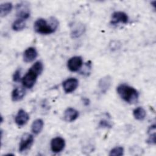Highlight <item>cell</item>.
Masks as SVG:
<instances>
[{
    "label": "cell",
    "instance_id": "cell-5",
    "mask_svg": "<svg viewBox=\"0 0 156 156\" xmlns=\"http://www.w3.org/2000/svg\"><path fill=\"white\" fill-rule=\"evenodd\" d=\"M34 141V139L32 135L29 133H24L21 138L19 146L20 152H24L30 149L33 144Z\"/></svg>",
    "mask_w": 156,
    "mask_h": 156
},
{
    "label": "cell",
    "instance_id": "cell-8",
    "mask_svg": "<svg viewBox=\"0 0 156 156\" xmlns=\"http://www.w3.org/2000/svg\"><path fill=\"white\" fill-rule=\"evenodd\" d=\"M129 21V17L127 15L121 11L118 12H115L112 16V20H111V24H116L119 23H122L124 24L127 23Z\"/></svg>",
    "mask_w": 156,
    "mask_h": 156
},
{
    "label": "cell",
    "instance_id": "cell-13",
    "mask_svg": "<svg viewBox=\"0 0 156 156\" xmlns=\"http://www.w3.org/2000/svg\"><path fill=\"white\" fill-rule=\"evenodd\" d=\"M79 116V112L76 109L69 107L64 112V118L68 122H72L76 120Z\"/></svg>",
    "mask_w": 156,
    "mask_h": 156
},
{
    "label": "cell",
    "instance_id": "cell-22",
    "mask_svg": "<svg viewBox=\"0 0 156 156\" xmlns=\"http://www.w3.org/2000/svg\"><path fill=\"white\" fill-rule=\"evenodd\" d=\"M99 127H105V128H111L112 127V124L110 122L107 121V120H101L100 121L99 123Z\"/></svg>",
    "mask_w": 156,
    "mask_h": 156
},
{
    "label": "cell",
    "instance_id": "cell-9",
    "mask_svg": "<svg viewBox=\"0 0 156 156\" xmlns=\"http://www.w3.org/2000/svg\"><path fill=\"white\" fill-rule=\"evenodd\" d=\"M79 81L76 78H69L63 82V88L66 93L74 91L78 87Z\"/></svg>",
    "mask_w": 156,
    "mask_h": 156
},
{
    "label": "cell",
    "instance_id": "cell-1",
    "mask_svg": "<svg viewBox=\"0 0 156 156\" xmlns=\"http://www.w3.org/2000/svg\"><path fill=\"white\" fill-rule=\"evenodd\" d=\"M43 69L42 62L40 61L35 62L22 79L23 86L27 88H31L34 85L37 77L42 73Z\"/></svg>",
    "mask_w": 156,
    "mask_h": 156
},
{
    "label": "cell",
    "instance_id": "cell-17",
    "mask_svg": "<svg viewBox=\"0 0 156 156\" xmlns=\"http://www.w3.org/2000/svg\"><path fill=\"white\" fill-rule=\"evenodd\" d=\"M13 7L11 2H4L0 5V14L1 17L7 15L12 10Z\"/></svg>",
    "mask_w": 156,
    "mask_h": 156
},
{
    "label": "cell",
    "instance_id": "cell-2",
    "mask_svg": "<svg viewBox=\"0 0 156 156\" xmlns=\"http://www.w3.org/2000/svg\"><path fill=\"white\" fill-rule=\"evenodd\" d=\"M49 21L50 22L48 23L44 19H38L34 23L35 32L41 34H50L54 32L58 26V22L54 17H51Z\"/></svg>",
    "mask_w": 156,
    "mask_h": 156
},
{
    "label": "cell",
    "instance_id": "cell-11",
    "mask_svg": "<svg viewBox=\"0 0 156 156\" xmlns=\"http://www.w3.org/2000/svg\"><path fill=\"white\" fill-rule=\"evenodd\" d=\"M112 85V77L110 76H106L102 77L98 83V87L102 93H105L110 88Z\"/></svg>",
    "mask_w": 156,
    "mask_h": 156
},
{
    "label": "cell",
    "instance_id": "cell-3",
    "mask_svg": "<svg viewBox=\"0 0 156 156\" xmlns=\"http://www.w3.org/2000/svg\"><path fill=\"white\" fill-rule=\"evenodd\" d=\"M116 90L118 94L125 102L129 104H135L138 101L139 93L133 87L122 83L118 86Z\"/></svg>",
    "mask_w": 156,
    "mask_h": 156
},
{
    "label": "cell",
    "instance_id": "cell-15",
    "mask_svg": "<svg viewBox=\"0 0 156 156\" xmlns=\"http://www.w3.org/2000/svg\"><path fill=\"white\" fill-rule=\"evenodd\" d=\"M25 95V91L23 88L17 87L15 88L12 93V99L14 102L21 100Z\"/></svg>",
    "mask_w": 156,
    "mask_h": 156
},
{
    "label": "cell",
    "instance_id": "cell-23",
    "mask_svg": "<svg viewBox=\"0 0 156 156\" xmlns=\"http://www.w3.org/2000/svg\"><path fill=\"white\" fill-rule=\"evenodd\" d=\"M21 80V71L20 69H17L15 71L13 75V80L14 82H18Z\"/></svg>",
    "mask_w": 156,
    "mask_h": 156
},
{
    "label": "cell",
    "instance_id": "cell-7",
    "mask_svg": "<svg viewBox=\"0 0 156 156\" xmlns=\"http://www.w3.org/2000/svg\"><path fill=\"white\" fill-rule=\"evenodd\" d=\"M65 146V141L61 137H55L51 141V149L53 152L58 153L61 152Z\"/></svg>",
    "mask_w": 156,
    "mask_h": 156
},
{
    "label": "cell",
    "instance_id": "cell-6",
    "mask_svg": "<svg viewBox=\"0 0 156 156\" xmlns=\"http://www.w3.org/2000/svg\"><path fill=\"white\" fill-rule=\"evenodd\" d=\"M82 58L80 56H74L69 59L67 63L68 69L72 72L77 71L82 66Z\"/></svg>",
    "mask_w": 156,
    "mask_h": 156
},
{
    "label": "cell",
    "instance_id": "cell-12",
    "mask_svg": "<svg viewBox=\"0 0 156 156\" xmlns=\"http://www.w3.org/2000/svg\"><path fill=\"white\" fill-rule=\"evenodd\" d=\"M38 53L35 48L33 47L28 48L25 50L23 54L24 61L26 63H30L33 62L37 57Z\"/></svg>",
    "mask_w": 156,
    "mask_h": 156
},
{
    "label": "cell",
    "instance_id": "cell-18",
    "mask_svg": "<svg viewBox=\"0 0 156 156\" xmlns=\"http://www.w3.org/2000/svg\"><path fill=\"white\" fill-rule=\"evenodd\" d=\"M133 115L134 118L138 121H143L146 115L145 110L141 107H138L133 110Z\"/></svg>",
    "mask_w": 156,
    "mask_h": 156
},
{
    "label": "cell",
    "instance_id": "cell-4",
    "mask_svg": "<svg viewBox=\"0 0 156 156\" xmlns=\"http://www.w3.org/2000/svg\"><path fill=\"white\" fill-rule=\"evenodd\" d=\"M16 16L20 19L26 20L30 16V10L29 4L27 2H22L16 5Z\"/></svg>",
    "mask_w": 156,
    "mask_h": 156
},
{
    "label": "cell",
    "instance_id": "cell-16",
    "mask_svg": "<svg viewBox=\"0 0 156 156\" xmlns=\"http://www.w3.org/2000/svg\"><path fill=\"white\" fill-rule=\"evenodd\" d=\"M43 126H44V122L42 119H37L35 120L32 122L31 126L32 132L35 135L40 133L43 128Z\"/></svg>",
    "mask_w": 156,
    "mask_h": 156
},
{
    "label": "cell",
    "instance_id": "cell-19",
    "mask_svg": "<svg viewBox=\"0 0 156 156\" xmlns=\"http://www.w3.org/2000/svg\"><path fill=\"white\" fill-rule=\"evenodd\" d=\"M147 133L149 138L147 140V143L150 144H155V125L153 124L151 126L148 130Z\"/></svg>",
    "mask_w": 156,
    "mask_h": 156
},
{
    "label": "cell",
    "instance_id": "cell-21",
    "mask_svg": "<svg viewBox=\"0 0 156 156\" xmlns=\"http://www.w3.org/2000/svg\"><path fill=\"white\" fill-rule=\"evenodd\" d=\"M124 154V148L121 146H117L113 148L109 153V155L112 156H121Z\"/></svg>",
    "mask_w": 156,
    "mask_h": 156
},
{
    "label": "cell",
    "instance_id": "cell-14",
    "mask_svg": "<svg viewBox=\"0 0 156 156\" xmlns=\"http://www.w3.org/2000/svg\"><path fill=\"white\" fill-rule=\"evenodd\" d=\"M85 27L83 24L79 23L75 25L71 29V36L73 38H76L80 37L85 32Z\"/></svg>",
    "mask_w": 156,
    "mask_h": 156
},
{
    "label": "cell",
    "instance_id": "cell-20",
    "mask_svg": "<svg viewBox=\"0 0 156 156\" xmlns=\"http://www.w3.org/2000/svg\"><path fill=\"white\" fill-rule=\"evenodd\" d=\"M26 26L25 20L18 18L12 24V29L15 31H20L23 30Z\"/></svg>",
    "mask_w": 156,
    "mask_h": 156
},
{
    "label": "cell",
    "instance_id": "cell-10",
    "mask_svg": "<svg viewBox=\"0 0 156 156\" xmlns=\"http://www.w3.org/2000/svg\"><path fill=\"white\" fill-rule=\"evenodd\" d=\"M29 119V116L26 111L23 109H20L18 110L15 118V121L16 124L18 126H23L27 123L28 120Z\"/></svg>",
    "mask_w": 156,
    "mask_h": 156
}]
</instances>
